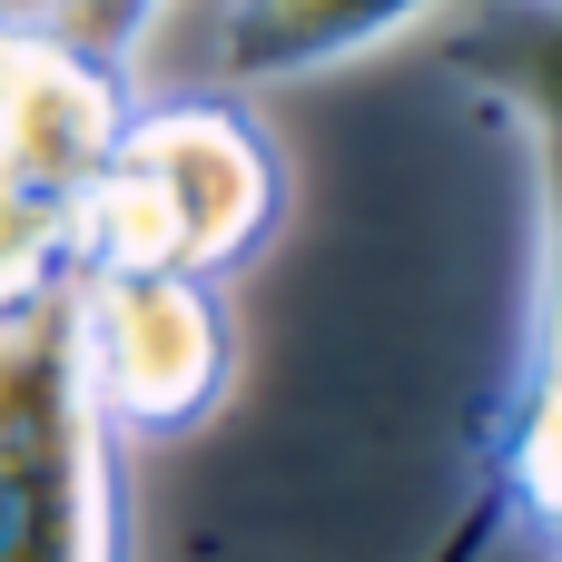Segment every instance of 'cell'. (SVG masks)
Here are the masks:
<instances>
[{"mask_svg":"<svg viewBox=\"0 0 562 562\" xmlns=\"http://www.w3.org/2000/svg\"><path fill=\"white\" fill-rule=\"evenodd\" d=\"M454 0H217L207 30V89L257 99V89H296L326 69H356L415 30H435Z\"/></svg>","mask_w":562,"mask_h":562,"instance_id":"5b68a950","label":"cell"},{"mask_svg":"<svg viewBox=\"0 0 562 562\" xmlns=\"http://www.w3.org/2000/svg\"><path fill=\"white\" fill-rule=\"evenodd\" d=\"M128 109H138L128 59L69 40L49 10H10L0 20V168L79 198L109 168Z\"/></svg>","mask_w":562,"mask_h":562,"instance_id":"277c9868","label":"cell"},{"mask_svg":"<svg viewBox=\"0 0 562 562\" xmlns=\"http://www.w3.org/2000/svg\"><path fill=\"white\" fill-rule=\"evenodd\" d=\"M286 217V158L267 119L227 89L138 99L109 168L79 188V267H178L237 277Z\"/></svg>","mask_w":562,"mask_h":562,"instance_id":"6da1fadb","label":"cell"},{"mask_svg":"<svg viewBox=\"0 0 562 562\" xmlns=\"http://www.w3.org/2000/svg\"><path fill=\"white\" fill-rule=\"evenodd\" d=\"M0 20H10V10H0Z\"/></svg>","mask_w":562,"mask_h":562,"instance_id":"9c48e42d","label":"cell"},{"mask_svg":"<svg viewBox=\"0 0 562 562\" xmlns=\"http://www.w3.org/2000/svg\"><path fill=\"white\" fill-rule=\"evenodd\" d=\"M0 562H128V474L79 375L69 286L0 316Z\"/></svg>","mask_w":562,"mask_h":562,"instance_id":"7a4b0ae2","label":"cell"},{"mask_svg":"<svg viewBox=\"0 0 562 562\" xmlns=\"http://www.w3.org/2000/svg\"><path fill=\"white\" fill-rule=\"evenodd\" d=\"M533 188H543V277H533V326H524L514 366L562 356V138H533Z\"/></svg>","mask_w":562,"mask_h":562,"instance_id":"ba28073f","label":"cell"},{"mask_svg":"<svg viewBox=\"0 0 562 562\" xmlns=\"http://www.w3.org/2000/svg\"><path fill=\"white\" fill-rule=\"evenodd\" d=\"M79 277V198L0 168V316Z\"/></svg>","mask_w":562,"mask_h":562,"instance_id":"52a82bcc","label":"cell"},{"mask_svg":"<svg viewBox=\"0 0 562 562\" xmlns=\"http://www.w3.org/2000/svg\"><path fill=\"white\" fill-rule=\"evenodd\" d=\"M435 59L524 138H562V0H484L435 40Z\"/></svg>","mask_w":562,"mask_h":562,"instance_id":"8992f818","label":"cell"},{"mask_svg":"<svg viewBox=\"0 0 562 562\" xmlns=\"http://www.w3.org/2000/svg\"><path fill=\"white\" fill-rule=\"evenodd\" d=\"M79 316V375L109 415L119 445H168L198 435L227 385H237V316L217 277L178 267H79L69 277Z\"/></svg>","mask_w":562,"mask_h":562,"instance_id":"3957f363","label":"cell"}]
</instances>
